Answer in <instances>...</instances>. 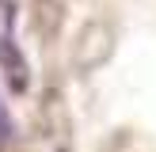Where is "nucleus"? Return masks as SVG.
<instances>
[{"instance_id":"f257e3e1","label":"nucleus","mask_w":156,"mask_h":152,"mask_svg":"<svg viewBox=\"0 0 156 152\" xmlns=\"http://www.w3.org/2000/svg\"><path fill=\"white\" fill-rule=\"evenodd\" d=\"M0 72H4L8 88H12L15 95H23V91L30 88V65H27V57H23V50H19V42H15L12 30L0 34Z\"/></svg>"},{"instance_id":"f03ea898","label":"nucleus","mask_w":156,"mask_h":152,"mask_svg":"<svg viewBox=\"0 0 156 152\" xmlns=\"http://www.w3.org/2000/svg\"><path fill=\"white\" fill-rule=\"evenodd\" d=\"M12 137V114H8V106H4V95H0V144Z\"/></svg>"}]
</instances>
